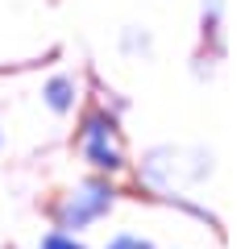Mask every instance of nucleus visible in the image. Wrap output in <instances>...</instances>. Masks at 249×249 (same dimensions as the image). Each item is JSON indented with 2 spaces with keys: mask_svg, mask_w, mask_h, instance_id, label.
Returning a JSON list of instances; mask_svg holds the SVG:
<instances>
[{
  "mask_svg": "<svg viewBox=\"0 0 249 249\" xmlns=\"http://www.w3.org/2000/svg\"><path fill=\"white\" fill-rule=\"evenodd\" d=\"M104 249H154V241L150 237H137V232H116Z\"/></svg>",
  "mask_w": 249,
  "mask_h": 249,
  "instance_id": "obj_5",
  "label": "nucleus"
},
{
  "mask_svg": "<svg viewBox=\"0 0 249 249\" xmlns=\"http://www.w3.org/2000/svg\"><path fill=\"white\" fill-rule=\"evenodd\" d=\"M116 204V187L108 183V178H83V183H75L67 196L54 204V232H79L88 229V224L104 220L108 212H112Z\"/></svg>",
  "mask_w": 249,
  "mask_h": 249,
  "instance_id": "obj_1",
  "label": "nucleus"
},
{
  "mask_svg": "<svg viewBox=\"0 0 249 249\" xmlns=\"http://www.w3.org/2000/svg\"><path fill=\"white\" fill-rule=\"evenodd\" d=\"M79 154L91 170L100 175H116L124 170V145H121V129H116V116L108 108H88L79 121Z\"/></svg>",
  "mask_w": 249,
  "mask_h": 249,
  "instance_id": "obj_2",
  "label": "nucleus"
},
{
  "mask_svg": "<svg viewBox=\"0 0 249 249\" xmlns=\"http://www.w3.org/2000/svg\"><path fill=\"white\" fill-rule=\"evenodd\" d=\"M0 142H4V137H0Z\"/></svg>",
  "mask_w": 249,
  "mask_h": 249,
  "instance_id": "obj_6",
  "label": "nucleus"
},
{
  "mask_svg": "<svg viewBox=\"0 0 249 249\" xmlns=\"http://www.w3.org/2000/svg\"><path fill=\"white\" fill-rule=\"evenodd\" d=\"M37 249H88V245H83L79 237H71V232H54V229H50Z\"/></svg>",
  "mask_w": 249,
  "mask_h": 249,
  "instance_id": "obj_4",
  "label": "nucleus"
},
{
  "mask_svg": "<svg viewBox=\"0 0 249 249\" xmlns=\"http://www.w3.org/2000/svg\"><path fill=\"white\" fill-rule=\"evenodd\" d=\"M42 100H46L50 112L67 116L75 108V100H79V83H75V75H50L46 88H42Z\"/></svg>",
  "mask_w": 249,
  "mask_h": 249,
  "instance_id": "obj_3",
  "label": "nucleus"
}]
</instances>
